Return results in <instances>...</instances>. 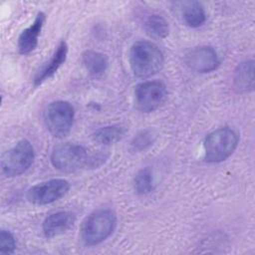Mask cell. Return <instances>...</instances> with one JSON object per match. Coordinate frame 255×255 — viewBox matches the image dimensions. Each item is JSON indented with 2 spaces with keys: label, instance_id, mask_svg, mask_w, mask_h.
<instances>
[{
  "label": "cell",
  "instance_id": "obj_9",
  "mask_svg": "<svg viewBox=\"0 0 255 255\" xmlns=\"http://www.w3.org/2000/svg\"><path fill=\"white\" fill-rule=\"evenodd\" d=\"M184 61L189 69L201 74L210 73L220 65L217 52L210 46H199L191 49L186 53Z\"/></svg>",
  "mask_w": 255,
  "mask_h": 255
},
{
  "label": "cell",
  "instance_id": "obj_16",
  "mask_svg": "<svg viewBox=\"0 0 255 255\" xmlns=\"http://www.w3.org/2000/svg\"><path fill=\"white\" fill-rule=\"evenodd\" d=\"M82 62L87 71L94 76L104 74L109 67L108 57L103 53L93 50H87L82 54Z\"/></svg>",
  "mask_w": 255,
  "mask_h": 255
},
{
  "label": "cell",
  "instance_id": "obj_3",
  "mask_svg": "<svg viewBox=\"0 0 255 255\" xmlns=\"http://www.w3.org/2000/svg\"><path fill=\"white\" fill-rule=\"evenodd\" d=\"M239 137L229 128H219L206 135L203 141V158L209 163H218L227 159L236 149Z\"/></svg>",
  "mask_w": 255,
  "mask_h": 255
},
{
  "label": "cell",
  "instance_id": "obj_18",
  "mask_svg": "<svg viewBox=\"0 0 255 255\" xmlns=\"http://www.w3.org/2000/svg\"><path fill=\"white\" fill-rule=\"evenodd\" d=\"M133 187L137 194H147L153 189V176L149 167L138 170L133 178Z\"/></svg>",
  "mask_w": 255,
  "mask_h": 255
},
{
  "label": "cell",
  "instance_id": "obj_17",
  "mask_svg": "<svg viewBox=\"0 0 255 255\" xmlns=\"http://www.w3.org/2000/svg\"><path fill=\"white\" fill-rule=\"evenodd\" d=\"M144 30L146 34L152 38L163 39L169 33V25L162 16L153 14L146 19L144 23Z\"/></svg>",
  "mask_w": 255,
  "mask_h": 255
},
{
  "label": "cell",
  "instance_id": "obj_2",
  "mask_svg": "<svg viewBox=\"0 0 255 255\" xmlns=\"http://www.w3.org/2000/svg\"><path fill=\"white\" fill-rule=\"evenodd\" d=\"M117 215L111 209H99L88 215L82 222L80 237L87 246H95L105 241L114 232Z\"/></svg>",
  "mask_w": 255,
  "mask_h": 255
},
{
  "label": "cell",
  "instance_id": "obj_10",
  "mask_svg": "<svg viewBox=\"0 0 255 255\" xmlns=\"http://www.w3.org/2000/svg\"><path fill=\"white\" fill-rule=\"evenodd\" d=\"M76 221L72 211H57L47 216L43 222V233L47 238H54L70 230Z\"/></svg>",
  "mask_w": 255,
  "mask_h": 255
},
{
  "label": "cell",
  "instance_id": "obj_13",
  "mask_svg": "<svg viewBox=\"0 0 255 255\" xmlns=\"http://www.w3.org/2000/svg\"><path fill=\"white\" fill-rule=\"evenodd\" d=\"M180 15L186 26L190 28H198L202 26L206 20V13L203 5L198 1L179 2Z\"/></svg>",
  "mask_w": 255,
  "mask_h": 255
},
{
  "label": "cell",
  "instance_id": "obj_4",
  "mask_svg": "<svg viewBox=\"0 0 255 255\" xmlns=\"http://www.w3.org/2000/svg\"><path fill=\"white\" fill-rule=\"evenodd\" d=\"M90 156L85 147L76 143H61L55 146L51 153L53 166L66 173L76 172L89 166Z\"/></svg>",
  "mask_w": 255,
  "mask_h": 255
},
{
  "label": "cell",
  "instance_id": "obj_20",
  "mask_svg": "<svg viewBox=\"0 0 255 255\" xmlns=\"http://www.w3.org/2000/svg\"><path fill=\"white\" fill-rule=\"evenodd\" d=\"M16 249V240L12 233L2 230L0 233V253L12 254Z\"/></svg>",
  "mask_w": 255,
  "mask_h": 255
},
{
  "label": "cell",
  "instance_id": "obj_15",
  "mask_svg": "<svg viewBox=\"0 0 255 255\" xmlns=\"http://www.w3.org/2000/svg\"><path fill=\"white\" fill-rule=\"evenodd\" d=\"M127 133V128L123 125L116 124L102 127L95 130L93 139L99 144L110 145L122 140Z\"/></svg>",
  "mask_w": 255,
  "mask_h": 255
},
{
  "label": "cell",
  "instance_id": "obj_7",
  "mask_svg": "<svg viewBox=\"0 0 255 255\" xmlns=\"http://www.w3.org/2000/svg\"><path fill=\"white\" fill-rule=\"evenodd\" d=\"M134 106L142 113H151L159 109L167 99L165 85L158 81H146L134 89Z\"/></svg>",
  "mask_w": 255,
  "mask_h": 255
},
{
  "label": "cell",
  "instance_id": "obj_19",
  "mask_svg": "<svg viewBox=\"0 0 255 255\" xmlns=\"http://www.w3.org/2000/svg\"><path fill=\"white\" fill-rule=\"evenodd\" d=\"M156 138V133L152 129H143L139 131L131 140L130 146L134 151H141L150 146Z\"/></svg>",
  "mask_w": 255,
  "mask_h": 255
},
{
  "label": "cell",
  "instance_id": "obj_1",
  "mask_svg": "<svg viewBox=\"0 0 255 255\" xmlns=\"http://www.w3.org/2000/svg\"><path fill=\"white\" fill-rule=\"evenodd\" d=\"M129 66L134 76L148 78L158 73L164 64L160 49L149 41H137L129 50Z\"/></svg>",
  "mask_w": 255,
  "mask_h": 255
},
{
  "label": "cell",
  "instance_id": "obj_14",
  "mask_svg": "<svg viewBox=\"0 0 255 255\" xmlns=\"http://www.w3.org/2000/svg\"><path fill=\"white\" fill-rule=\"evenodd\" d=\"M234 88L241 93L251 92L254 89V61L248 60L240 63L233 76Z\"/></svg>",
  "mask_w": 255,
  "mask_h": 255
},
{
  "label": "cell",
  "instance_id": "obj_12",
  "mask_svg": "<svg viewBox=\"0 0 255 255\" xmlns=\"http://www.w3.org/2000/svg\"><path fill=\"white\" fill-rule=\"evenodd\" d=\"M68 55V45L65 41H61L55 50L51 59L37 72L34 78V85L40 86L46 80L53 77L60 67L65 63Z\"/></svg>",
  "mask_w": 255,
  "mask_h": 255
},
{
  "label": "cell",
  "instance_id": "obj_11",
  "mask_svg": "<svg viewBox=\"0 0 255 255\" xmlns=\"http://www.w3.org/2000/svg\"><path fill=\"white\" fill-rule=\"evenodd\" d=\"M45 20L46 15L43 12H39L34 22L21 32L18 38V50L20 54L28 55L36 49Z\"/></svg>",
  "mask_w": 255,
  "mask_h": 255
},
{
  "label": "cell",
  "instance_id": "obj_5",
  "mask_svg": "<svg viewBox=\"0 0 255 255\" xmlns=\"http://www.w3.org/2000/svg\"><path fill=\"white\" fill-rule=\"evenodd\" d=\"M35 153L31 142L27 139L19 140L5 152L1 160L2 173L7 177L21 175L32 165Z\"/></svg>",
  "mask_w": 255,
  "mask_h": 255
},
{
  "label": "cell",
  "instance_id": "obj_6",
  "mask_svg": "<svg viewBox=\"0 0 255 255\" xmlns=\"http://www.w3.org/2000/svg\"><path fill=\"white\" fill-rule=\"evenodd\" d=\"M74 118V107L66 101L52 102L44 113L47 128L55 137H64L70 132Z\"/></svg>",
  "mask_w": 255,
  "mask_h": 255
},
{
  "label": "cell",
  "instance_id": "obj_8",
  "mask_svg": "<svg viewBox=\"0 0 255 255\" xmlns=\"http://www.w3.org/2000/svg\"><path fill=\"white\" fill-rule=\"evenodd\" d=\"M69 189L70 183L66 179L54 178L31 186L27 190L26 197L33 204L46 205L62 198Z\"/></svg>",
  "mask_w": 255,
  "mask_h": 255
}]
</instances>
